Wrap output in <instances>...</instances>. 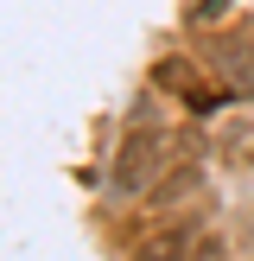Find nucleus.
I'll return each mask as SVG.
<instances>
[{"label": "nucleus", "instance_id": "nucleus-4", "mask_svg": "<svg viewBox=\"0 0 254 261\" xmlns=\"http://www.w3.org/2000/svg\"><path fill=\"white\" fill-rule=\"evenodd\" d=\"M197 191H203L197 160H178V166H165V178L152 185V204H159V211H172V204H190Z\"/></svg>", "mask_w": 254, "mask_h": 261}, {"label": "nucleus", "instance_id": "nucleus-6", "mask_svg": "<svg viewBox=\"0 0 254 261\" xmlns=\"http://www.w3.org/2000/svg\"><path fill=\"white\" fill-rule=\"evenodd\" d=\"M248 172H254V140H248Z\"/></svg>", "mask_w": 254, "mask_h": 261}, {"label": "nucleus", "instance_id": "nucleus-3", "mask_svg": "<svg viewBox=\"0 0 254 261\" xmlns=\"http://www.w3.org/2000/svg\"><path fill=\"white\" fill-rule=\"evenodd\" d=\"M152 89H165V96H184L190 109H210V102H216V89H203V83H197V64H190V58H159V64H152Z\"/></svg>", "mask_w": 254, "mask_h": 261}, {"label": "nucleus", "instance_id": "nucleus-2", "mask_svg": "<svg viewBox=\"0 0 254 261\" xmlns=\"http://www.w3.org/2000/svg\"><path fill=\"white\" fill-rule=\"evenodd\" d=\"M210 64H216V89L223 96H254V32H241V25L216 32Z\"/></svg>", "mask_w": 254, "mask_h": 261}, {"label": "nucleus", "instance_id": "nucleus-5", "mask_svg": "<svg viewBox=\"0 0 254 261\" xmlns=\"http://www.w3.org/2000/svg\"><path fill=\"white\" fill-rule=\"evenodd\" d=\"M190 236H197V223H165L159 236H146V249H140V261H184Z\"/></svg>", "mask_w": 254, "mask_h": 261}, {"label": "nucleus", "instance_id": "nucleus-1", "mask_svg": "<svg viewBox=\"0 0 254 261\" xmlns=\"http://www.w3.org/2000/svg\"><path fill=\"white\" fill-rule=\"evenodd\" d=\"M165 160H172V134L159 121H134L114 147V166H108V191L114 198H152V185L165 178Z\"/></svg>", "mask_w": 254, "mask_h": 261}]
</instances>
